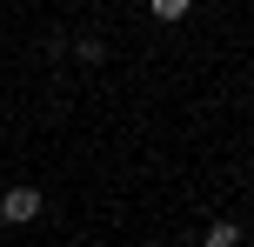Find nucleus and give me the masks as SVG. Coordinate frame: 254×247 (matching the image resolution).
Returning <instances> with one entry per match:
<instances>
[{
	"instance_id": "4",
	"label": "nucleus",
	"mask_w": 254,
	"mask_h": 247,
	"mask_svg": "<svg viewBox=\"0 0 254 247\" xmlns=\"http://www.w3.org/2000/svg\"><path fill=\"white\" fill-rule=\"evenodd\" d=\"M74 60L101 67V60H107V40H101V34H80V40H74Z\"/></svg>"
},
{
	"instance_id": "2",
	"label": "nucleus",
	"mask_w": 254,
	"mask_h": 247,
	"mask_svg": "<svg viewBox=\"0 0 254 247\" xmlns=\"http://www.w3.org/2000/svg\"><path fill=\"white\" fill-rule=\"evenodd\" d=\"M201 247H241V221H207Z\"/></svg>"
},
{
	"instance_id": "1",
	"label": "nucleus",
	"mask_w": 254,
	"mask_h": 247,
	"mask_svg": "<svg viewBox=\"0 0 254 247\" xmlns=\"http://www.w3.org/2000/svg\"><path fill=\"white\" fill-rule=\"evenodd\" d=\"M40 214H47V194H40V187H7V194H0V221L7 227H34Z\"/></svg>"
},
{
	"instance_id": "3",
	"label": "nucleus",
	"mask_w": 254,
	"mask_h": 247,
	"mask_svg": "<svg viewBox=\"0 0 254 247\" xmlns=\"http://www.w3.org/2000/svg\"><path fill=\"white\" fill-rule=\"evenodd\" d=\"M147 13H154V20H161V27H174V20H188V0H147Z\"/></svg>"
}]
</instances>
